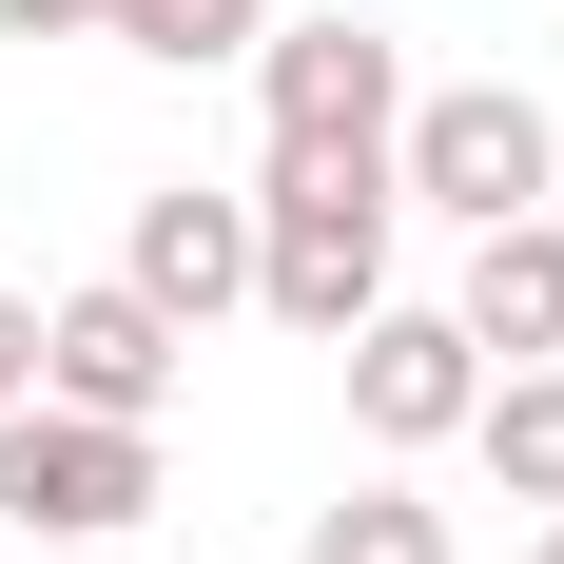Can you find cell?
Returning a JSON list of instances; mask_svg holds the SVG:
<instances>
[{
    "mask_svg": "<svg viewBox=\"0 0 564 564\" xmlns=\"http://www.w3.org/2000/svg\"><path fill=\"white\" fill-rule=\"evenodd\" d=\"M40 390V292H0V409Z\"/></svg>",
    "mask_w": 564,
    "mask_h": 564,
    "instance_id": "cell-12",
    "label": "cell"
},
{
    "mask_svg": "<svg viewBox=\"0 0 564 564\" xmlns=\"http://www.w3.org/2000/svg\"><path fill=\"white\" fill-rule=\"evenodd\" d=\"M0 40H98V0H0Z\"/></svg>",
    "mask_w": 564,
    "mask_h": 564,
    "instance_id": "cell-13",
    "label": "cell"
},
{
    "mask_svg": "<svg viewBox=\"0 0 564 564\" xmlns=\"http://www.w3.org/2000/svg\"><path fill=\"white\" fill-rule=\"evenodd\" d=\"M467 409H487L467 312H370V332H350V429H370V448H467Z\"/></svg>",
    "mask_w": 564,
    "mask_h": 564,
    "instance_id": "cell-6",
    "label": "cell"
},
{
    "mask_svg": "<svg viewBox=\"0 0 564 564\" xmlns=\"http://www.w3.org/2000/svg\"><path fill=\"white\" fill-rule=\"evenodd\" d=\"M253 98H273V156H390V117H409V58L390 20H273L253 40Z\"/></svg>",
    "mask_w": 564,
    "mask_h": 564,
    "instance_id": "cell-4",
    "label": "cell"
},
{
    "mask_svg": "<svg viewBox=\"0 0 564 564\" xmlns=\"http://www.w3.org/2000/svg\"><path fill=\"white\" fill-rule=\"evenodd\" d=\"M390 195H429L448 234H507V215H545V195H564V137H545L525 78H448V98L390 117Z\"/></svg>",
    "mask_w": 564,
    "mask_h": 564,
    "instance_id": "cell-2",
    "label": "cell"
},
{
    "mask_svg": "<svg viewBox=\"0 0 564 564\" xmlns=\"http://www.w3.org/2000/svg\"><path fill=\"white\" fill-rule=\"evenodd\" d=\"M175 350H195V332H175L156 292L98 273V292H58V312H40V390L98 409V429H156V409H175Z\"/></svg>",
    "mask_w": 564,
    "mask_h": 564,
    "instance_id": "cell-5",
    "label": "cell"
},
{
    "mask_svg": "<svg viewBox=\"0 0 564 564\" xmlns=\"http://www.w3.org/2000/svg\"><path fill=\"white\" fill-rule=\"evenodd\" d=\"M98 40L175 58V78H215V58H253V40H273V0H98Z\"/></svg>",
    "mask_w": 564,
    "mask_h": 564,
    "instance_id": "cell-10",
    "label": "cell"
},
{
    "mask_svg": "<svg viewBox=\"0 0 564 564\" xmlns=\"http://www.w3.org/2000/svg\"><path fill=\"white\" fill-rule=\"evenodd\" d=\"M117 273L156 292L175 332H215L234 292H253V195H215V175H156V195H137V234H117Z\"/></svg>",
    "mask_w": 564,
    "mask_h": 564,
    "instance_id": "cell-7",
    "label": "cell"
},
{
    "mask_svg": "<svg viewBox=\"0 0 564 564\" xmlns=\"http://www.w3.org/2000/svg\"><path fill=\"white\" fill-rule=\"evenodd\" d=\"M525 564H564V507H545V545H525Z\"/></svg>",
    "mask_w": 564,
    "mask_h": 564,
    "instance_id": "cell-14",
    "label": "cell"
},
{
    "mask_svg": "<svg viewBox=\"0 0 564 564\" xmlns=\"http://www.w3.org/2000/svg\"><path fill=\"white\" fill-rule=\"evenodd\" d=\"M0 525H40V545H117V525H156V429H98V409L20 390V409H0Z\"/></svg>",
    "mask_w": 564,
    "mask_h": 564,
    "instance_id": "cell-3",
    "label": "cell"
},
{
    "mask_svg": "<svg viewBox=\"0 0 564 564\" xmlns=\"http://www.w3.org/2000/svg\"><path fill=\"white\" fill-rule=\"evenodd\" d=\"M390 156H273V195H253V312H292V332H370L390 312Z\"/></svg>",
    "mask_w": 564,
    "mask_h": 564,
    "instance_id": "cell-1",
    "label": "cell"
},
{
    "mask_svg": "<svg viewBox=\"0 0 564 564\" xmlns=\"http://www.w3.org/2000/svg\"><path fill=\"white\" fill-rule=\"evenodd\" d=\"M467 350H507V370H545L564 350V215H507V234H467Z\"/></svg>",
    "mask_w": 564,
    "mask_h": 564,
    "instance_id": "cell-8",
    "label": "cell"
},
{
    "mask_svg": "<svg viewBox=\"0 0 564 564\" xmlns=\"http://www.w3.org/2000/svg\"><path fill=\"white\" fill-rule=\"evenodd\" d=\"M312 564H448V507H409V487H350V507H312Z\"/></svg>",
    "mask_w": 564,
    "mask_h": 564,
    "instance_id": "cell-11",
    "label": "cell"
},
{
    "mask_svg": "<svg viewBox=\"0 0 564 564\" xmlns=\"http://www.w3.org/2000/svg\"><path fill=\"white\" fill-rule=\"evenodd\" d=\"M467 448L507 467V507H564V370H487V409H467Z\"/></svg>",
    "mask_w": 564,
    "mask_h": 564,
    "instance_id": "cell-9",
    "label": "cell"
}]
</instances>
